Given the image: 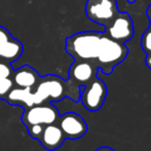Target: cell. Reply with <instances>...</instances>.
Returning <instances> with one entry per match:
<instances>
[{"mask_svg":"<svg viewBox=\"0 0 151 151\" xmlns=\"http://www.w3.org/2000/svg\"><path fill=\"white\" fill-rule=\"evenodd\" d=\"M147 65L151 68V57H149V58L147 59Z\"/></svg>","mask_w":151,"mask_h":151,"instance_id":"cell-20","label":"cell"},{"mask_svg":"<svg viewBox=\"0 0 151 151\" xmlns=\"http://www.w3.org/2000/svg\"><path fill=\"white\" fill-rule=\"evenodd\" d=\"M70 82L77 84H88L95 78V69L88 62H75L70 68Z\"/></svg>","mask_w":151,"mask_h":151,"instance_id":"cell-9","label":"cell"},{"mask_svg":"<svg viewBox=\"0 0 151 151\" xmlns=\"http://www.w3.org/2000/svg\"><path fill=\"white\" fill-rule=\"evenodd\" d=\"M67 82L56 75H46L40 77L38 83L34 88V105L43 104L45 102L60 101L68 95Z\"/></svg>","mask_w":151,"mask_h":151,"instance_id":"cell-2","label":"cell"},{"mask_svg":"<svg viewBox=\"0 0 151 151\" xmlns=\"http://www.w3.org/2000/svg\"><path fill=\"white\" fill-rule=\"evenodd\" d=\"M109 33L115 40H125L131 37L133 34V27L129 18L122 16L116 19L110 28Z\"/></svg>","mask_w":151,"mask_h":151,"instance_id":"cell-13","label":"cell"},{"mask_svg":"<svg viewBox=\"0 0 151 151\" xmlns=\"http://www.w3.org/2000/svg\"><path fill=\"white\" fill-rule=\"evenodd\" d=\"M101 36L95 32H81L66 39V52L77 60L97 59Z\"/></svg>","mask_w":151,"mask_h":151,"instance_id":"cell-1","label":"cell"},{"mask_svg":"<svg viewBox=\"0 0 151 151\" xmlns=\"http://www.w3.org/2000/svg\"><path fill=\"white\" fill-rule=\"evenodd\" d=\"M14 69L12 68L9 63L1 61L0 62V77L3 78H12Z\"/></svg>","mask_w":151,"mask_h":151,"instance_id":"cell-16","label":"cell"},{"mask_svg":"<svg viewBox=\"0 0 151 151\" xmlns=\"http://www.w3.org/2000/svg\"><path fill=\"white\" fill-rule=\"evenodd\" d=\"M27 129H28V133H29V135H30L31 138L39 140V138L41 137V135H42V132H43L44 125L32 124V125H28Z\"/></svg>","mask_w":151,"mask_h":151,"instance_id":"cell-15","label":"cell"},{"mask_svg":"<svg viewBox=\"0 0 151 151\" xmlns=\"http://www.w3.org/2000/svg\"><path fill=\"white\" fill-rule=\"evenodd\" d=\"M5 100L10 105H20L27 109L34 105L33 90L30 88H12Z\"/></svg>","mask_w":151,"mask_h":151,"instance_id":"cell-10","label":"cell"},{"mask_svg":"<svg viewBox=\"0 0 151 151\" xmlns=\"http://www.w3.org/2000/svg\"><path fill=\"white\" fill-rule=\"evenodd\" d=\"M24 46L22 42L12 37V39L0 45V60L9 64L12 63L21 58Z\"/></svg>","mask_w":151,"mask_h":151,"instance_id":"cell-12","label":"cell"},{"mask_svg":"<svg viewBox=\"0 0 151 151\" xmlns=\"http://www.w3.org/2000/svg\"><path fill=\"white\" fill-rule=\"evenodd\" d=\"M14 82L12 78H3L0 77V99L5 100L7 93L14 88Z\"/></svg>","mask_w":151,"mask_h":151,"instance_id":"cell-14","label":"cell"},{"mask_svg":"<svg viewBox=\"0 0 151 151\" xmlns=\"http://www.w3.org/2000/svg\"><path fill=\"white\" fill-rule=\"evenodd\" d=\"M12 34H10V32L6 28L0 26V45L3 44L4 42L8 41L9 39H12Z\"/></svg>","mask_w":151,"mask_h":151,"instance_id":"cell-17","label":"cell"},{"mask_svg":"<svg viewBox=\"0 0 151 151\" xmlns=\"http://www.w3.org/2000/svg\"><path fill=\"white\" fill-rule=\"evenodd\" d=\"M86 14L95 21H107L113 16V7L110 0H100L97 3H90L86 6Z\"/></svg>","mask_w":151,"mask_h":151,"instance_id":"cell-11","label":"cell"},{"mask_svg":"<svg viewBox=\"0 0 151 151\" xmlns=\"http://www.w3.org/2000/svg\"><path fill=\"white\" fill-rule=\"evenodd\" d=\"M149 14H150V16H151V7H150V9H149Z\"/></svg>","mask_w":151,"mask_h":151,"instance_id":"cell-21","label":"cell"},{"mask_svg":"<svg viewBox=\"0 0 151 151\" xmlns=\"http://www.w3.org/2000/svg\"><path fill=\"white\" fill-rule=\"evenodd\" d=\"M57 122L66 139L76 140L83 137L88 132V124L83 118L74 112H69L59 117Z\"/></svg>","mask_w":151,"mask_h":151,"instance_id":"cell-6","label":"cell"},{"mask_svg":"<svg viewBox=\"0 0 151 151\" xmlns=\"http://www.w3.org/2000/svg\"><path fill=\"white\" fill-rule=\"evenodd\" d=\"M65 139L66 138L60 127L57 125L56 123H52V124L44 125L39 141L42 147L45 148L46 150L52 151L60 148L63 145Z\"/></svg>","mask_w":151,"mask_h":151,"instance_id":"cell-7","label":"cell"},{"mask_svg":"<svg viewBox=\"0 0 151 151\" xmlns=\"http://www.w3.org/2000/svg\"><path fill=\"white\" fill-rule=\"evenodd\" d=\"M142 44H143V48L146 50V52H151V31L144 34L143 40H142Z\"/></svg>","mask_w":151,"mask_h":151,"instance_id":"cell-18","label":"cell"},{"mask_svg":"<svg viewBox=\"0 0 151 151\" xmlns=\"http://www.w3.org/2000/svg\"><path fill=\"white\" fill-rule=\"evenodd\" d=\"M12 79L18 88H30L33 90L39 81L40 76L35 69L29 65H24L19 69L14 70Z\"/></svg>","mask_w":151,"mask_h":151,"instance_id":"cell-8","label":"cell"},{"mask_svg":"<svg viewBox=\"0 0 151 151\" xmlns=\"http://www.w3.org/2000/svg\"><path fill=\"white\" fill-rule=\"evenodd\" d=\"M96 151H114V150L110 147H100V148H98Z\"/></svg>","mask_w":151,"mask_h":151,"instance_id":"cell-19","label":"cell"},{"mask_svg":"<svg viewBox=\"0 0 151 151\" xmlns=\"http://www.w3.org/2000/svg\"><path fill=\"white\" fill-rule=\"evenodd\" d=\"M59 117V111L54 105L43 103L25 109L22 121L26 127L32 124L47 125L56 123Z\"/></svg>","mask_w":151,"mask_h":151,"instance_id":"cell-3","label":"cell"},{"mask_svg":"<svg viewBox=\"0 0 151 151\" xmlns=\"http://www.w3.org/2000/svg\"><path fill=\"white\" fill-rule=\"evenodd\" d=\"M107 95L106 86L101 79L93 78L86 84V88L80 93V99L83 106L90 111H98L101 109Z\"/></svg>","mask_w":151,"mask_h":151,"instance_id":"cell-4","label":"cell"},{"mask_svg":"<svg viewBox=\"0 0 151 151\" xmlns=\"http://www.w3.org/2000/svg\"><path fill=\"white\" fill-rule=\"evenodd\" d=\"M127 50L120 43L108 37L100 38V48L97 59L103 65H116L124 59Z\"/></svg>","mask_w":151,"mask_h":151,"instance_id":"cell-5","label":"cell"}]
</instances>
